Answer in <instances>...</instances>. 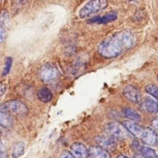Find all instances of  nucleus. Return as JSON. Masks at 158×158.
Here are the masks:
<instances>
[{
	"label": "nucleus",
	"instance_id": "f257e3e1",
	"mask_svg": "<svg viewBox=\"0 0 158 158\" xmlns=\"http://www.w3.org/2000/svg\"><path fill=\"white\" fill-rule=\"evenodd\" d=\"M135 36L129 30H122L104 39L99 45L98 53L103 57H116L130 49L135 43Z\"/></svg>",
	"mask_w": 158,
	"mask_h": 158
},
{
	"label": "nucleus",
	"instance_id": "f03ea898",
	"mask_svg": "<svg viewBox=\"0 0 158 158\" xmlns=\"http://www.w3.org/2000/svg\"><path fill=\"white\" fill-rule=\"evenodd\" d=\"M0 110L14 116H24L28 112L27 105L17 99L9 100L0 105Z\"/></svg>",
	"mask_w": 158,
	"mask_h": 158
},
{
	"label": "nucleus",
	"instance_id": "7ed1b4c3",
	"mask_svg": "<svg viewBox=\"0 0 158 158\" xmlns=\"http://www.w3.org/2000/svg\"><path fill=\"white\" fill-rule=\"evenodd\" d=\"M107 5V0H90L80 9L78 15L81 19L89 17L92 14L105 9Z\"/></svg>",
	"mask_w": 158,
	"mask_h": 158
},
{
	"label": "nucleus",
	"instance_id": "20e7f679",
	"mask_svg": "<svg viewBox=\"0 0 158 158\" xmlns=\"http://www.w3.org/2000/svg\"><path fill=\"white\" fill-rule=\"evenodd\" d=\"M104 130L106 134L113 136L114 138L126 139L130 136V133L123 124L117 122L107 123L104 127Z\"/></svg>",
	"mask_w": 158,
	"mask_h": 158
},
{
	"label": "nucleus",
	"instance_id": "39448f33",
	"mask_svg": "<svg viewBox=\"0 0 158 158\" xmlns=\"http://www.w3.org/2000/svg\"><path fill=\"white\" fill-rule=\"evenodd\" d=\"M59 72L56 67L52 63L48 62L42 66L40 72L41 80L44 83H51L59 77Z\"/></svg>",
	"mask_w": 158,
	"mask_h": 158
},
{
	"label": "nucleus",
	"instance_id": "423d86ee",
	"mask_svg": "<svg viewBox=\"0 0 158 158\" xmlns=\"http://www.w3.org/2000/svg\"><path fill=\"white\" fill-rule=\"evenodd\" d=\"M95 141L98 146L109 152L115 151L117 148V143L115 138L107 134L97 136L95 138Z\"/></svg>",
	"mask_w": 158,
	"mask_h": 158
},
{
	"label": "nucleus",
	"instance_id": "0eeeda50",
	"mask_svg": "<svg viewBox=\"0 0 158 158\" xmlns=\"http://www.w3.org/2000/svg\"><path fill=\"white\" fill-rule=\"evenodd\" d=\"M123 96L133 103H139L141 101V93L139 90L133 85H127L123 89Z\"/></svg>",
	"mask_w": 158,
	"mask_h": 158
},
{
	"label": "nucleus",
	"instance_id": "6e6552de",
	"mask_svg": "<svg viewBox=\"0 0 158 158\" xmlns=\"http://www.w3.org/2000/svg\"><path fill=\"white\" fill-rule=\"evenodd\" d=\"M146 146H154L157 144L158 137L155 130L149 128H145L139 138Z\"/></svg>",
	"mask_w": 158,
	"mask_h": 158
},
{
	"label": "nucleus",
	"instance_id": "1a4fd4ad",
	"mask_svg": "<svg viewBox=\"0 0 158 158\" xmlns=\"http://www.w3.org/2000/svg\"><path fill=\"white\" fill-rule=\"evenodd\" d=\"M71 153L76 158H88V149L86 146L80 142H75L70 147Z\"/></svg>",
	"mask_w": 158,
	"mask_h": 158
},
{
	"label": "nucleus",
	"instance_id": "9d476101",
	"mask_svg": "<svg viewBox=\"0 0 158 158\" xmlns=\"http://www.w3.org/2000/svg\"><path fill=\"white\" fill-rule=\"evenodd\" d=\"M122 124L130 134L138 138H140L144 127L140 125L137 122L130 120H124L122 122Z\"/></svg>",
	"mask_w": 158,
	"mask_h": 158
},
{
	"label": "nucleus",
	"instance_id": "9b49d317",
	"mask_svg": "<svg viewBox=\"0 0 158 158\" xmlns=\"http://www.w3.org/2000/svg\"><path fill=\"white\" fill-rule=\"evenodd\" d=\"M89 158H111L109 152L99 146H91L88 149Z\"/></svg>",
	"mask_w": 158,
	"mask_h": 158
},
{
	"label": "nucleus",
	"instance_id": "f8f14e48",
	"mask_svg": "<svg viewBox=\"0 0 158 158\" xmlns=\"http://www.w3.org/2000/svg\"><path fill=\"white\" fill-rule=\"evenodd\" d=\"M117 18V15L115 12H111L109 14H107L103 16L95 17L88 20L89 23H98V24H103L107 23L112 21H114Z\"/></svg>",
	"mask_w": 158,
	"mask_h": 158
},
{
	"label": "nucleus",
	"instance_id": "ddd939ff",
	"mask_svg": "<svg viewBox=\"0 0 158 158\" xmlns=\"http://www.w3.org/2000/svg\"><path fill=\"white\" fill-rule=\"evenodd\" d=\"M122 113L125 117L128 119V120L135 122H139L142 120V117L140 114L131 107H125L122 110Z\"/></svg>",
	"mask_w": 158,
	"mask_h": 158
},
{
	"label": "nucleus",
	"instance_id": "4468645a",
	"mask_svg": "<svg viewBox=\"0 0 158 158\" xmlns=\"http://www.w3.org/2000/svg\"><path fill=\"white\" fill-rule=\"evenodd\" d=\"M38 99L43 102H48L52 98V93L48 88H42L37 92Z\"/></svg>",
	"mask_w": 158,
	"mask_h": 158
},
{
	"label": "nucleus",
	"instance_id": "2eb2a0df",
	"mask_svg": "<svg viewBox=\"0 0 158 158\" xmlns=\"http://www.w3.org/2000/svg\"><path fill=\"white\" fill-rule=\"evenodd\" d=\"M138 151L143 158H158L156 151L148 146H140Z\"/></svg>",
	"mask_w": 158,
	"mask_h": 158
},
{
	"label": "nucleus",
	"instance_id": "dca6fc26",
	"mask_svg": "<svg viewBox=\"0 0 158 158\" xmlns=\"http://www.w3.org/2000/svg\"><path fill=\"white\" fill-rule=\"evenodd\" d=\"M14 120L10 115L0 110V127L7 128L13 125Z\"/></svg>",
	"mask_w": 158,
	"mask_h": 158
},
{
	"label": "nucleus",
	"instance_id": "f3484780",
	"mask_svg": "<svg viewBox=\"0 0 158 158\" xmlns=\"http://www.w3.org/2000/svg\"><path fill=\"white\" fill-rule=\"evenodd\" d=\"M25 144L22 141H19L14 144L12 149V157L13 158H19L24 152Z\"/></svg>",
	"mask_w": 158,
	"mask_h": 158
},
{
	"label": "nucleus",
	"instance_id": "a211bd4d",
	"mask_svg": "<svg viewBox=\"0 0 158 158\" xmlns=\"http://www.w3.org/2000/svg\"><path fill=\"white\" fill-rule=\"evenodd\" d=\"M158 103L153 99L149 97L146 98L144 102V107L147 112L149 113H154L157 111V106Z\"/></svg>",
	"mask_w": 158,
	"mask_h": 158
},
{
	"label": "nucleus",
	"instance_id": "6ab92c4d",
	"mask_svg": "<svg viewBox=\"0 0 158 158\" xmlns=\"http://www.w3.org/2000/svg\"><path fill=\"white\" fill-rule=\"evenodd\" d=\"M145 91L147 93L158 100V87L154 84H149L146 86Z\"/></svg>",
	"mask_w": 158,
	"mask_h": 158
},
{
	"label": "nucleus",
	"instance_id": "aec40b11",
	"mask_svg": "<svg viewBox=\"0 0 158 158\" xmlns=\"http://www.w3.org/2000/svg\"><path fill=\"white\" fill-rule=\"evenodd\" d=\"M12 59L10 57H7L5 59V64H4V67L2 70V75L3 76H6L7 75L11 69L12 67Z\"/></svg>",
	"mask_w": 158,
	"mask_h": 158
},
{
	"label": "nucleus",
	"instance_id": "412c9836",
	"mask_svg": "<svg viewBox=\"0 0 158 158\" xmlns=\"http://www.w3.org/2000/svg\"><path fill=\"white\" fill-rule=\"evenodd\" d=\"M59 158H76L70 151L68 150H64L60 154Z\"/></svg>",
	"mask_w": 158,
	"mask_h": 158
},
{
	"label": "nucleus",
	"instance_id": "4be33fe9",
	"mask_svg": "<svg viewBox=\"0 0 158 158\" xmlns=\"http://www.w3.org/2000/svg\"><path fill=\"white\" fill-rule=\"evenodd\" d=\"M6 38V31L2 25H0V43H2Z\"/></svg>",
	"mask_w": 158,
	"mask_h": 158
},
{
	"label": "nucleus",
	"instance_id": "5701e85b",
	"mask_svg": "<svg viewBox=\"0 0 158 158\" xmlns=\"http://www.w3.org/2000/svg\"><path fill=\"white\" fill-rule=\"evenodd\" d=\"M152 127L154 130L158 131V116L154 118L151 122Z\"/></svg>",
	"mask_w": 158,
	"mask_h": 158
},
{
	"label": "nucleus",
	"instance_id": "b1692460",
	"mask_svg": "<svg viewBox=\"0 0 158 158\" xmlns=\"http://www.w3.org/2000/svg\"><path fill=\"white\" fill-rule=\"evenodd\" d=\"M6 91V85L2 82H0V98L3 96Z\"/></svg>",
	"mask_w": 158,
	"mask_h": 158
},
{
	"label": "nucleus",
	"instance_id": "393cba45",
	"mask_svg": "<svg viewBox=\"0 0 158 158\" xmlns=\"http://www.w3.org/2000/svg\"><path fill=\"white\" fill-rule=\"evenodd\" d=\"M116 158H129V157H128L127 156H125V155H123V154H120V155L117 156Z\"/></svg>",
	"mask_w": 158,
	"mask_h": 158
},
{
	"label": "nucleus",
	"instance_id": "a878e982",
	"mask_svg": "<svg viewBox=\"0 0 158 158\" xmlns=\"http://www.w3.org/2000/svg\"><path fill=\"white\" fill-rule=\"evenodd\" d=\"M133 158H143L140 154H136Z\"/></svg>",
	"mask_w": 158,
	"mask_h": 158
},
{
	"label": "nucleus",
	"instance_id": "bb28decb",
	"mask_svg": "<svg viewBox=\"0 0 158 158\" xmlns=\"http://www.w3.org/2000/svg\"><path fill=\"white\" fill-rule=\"evenodd\" d=\"M157 112H158V104H157Z\"/></svg>",
	"mask_w": 158,
	"mask_h": 158
},
{
	"label": "nucleus",
	"instance_id": "cd10ccee",
	"mask_svg": "<svg viewBox=\"0 0 158 158\" xmlns=\"http://www.w3.org/2000/svg\"><path fill=\"white\" fill-rule=\"evenodd\" d=\"M3 158H7V156H4L3 157Z\"/></svg>",
	"mask_w": 158,
	"mask_h": 158
},
{
	"label": "nucleus",
	"instance_id": "c85d7f7f",
	"mask_svg": "<svg viewBox=\"0 0 158 158\" xmlns=\"http://www.w3.org/2000/svg\"><path fill=\"white\" fill-rule=\"evenodd\" d=\"M1 131H0V136H1Z\"/></svg>",
	"mask_w": 158,
	"mask_h": 158
}]
</instances>
